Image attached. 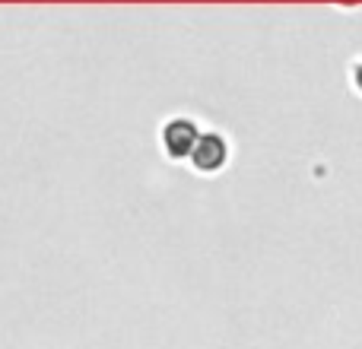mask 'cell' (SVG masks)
Here are the masks:
<instances>
[{
  "label": "cell",
  "mask_w": 362,
  "mask_h": 349,
  "mask_svg": "<svg viewBox=\"0 0 362 349\" xmlns=\"http://www.w3.org/2000/svg\"><path fill=\"white\" fill-rule=\"evenodd\" d=\"M353 73H356V76H353V83H356V89L362 93V64H356V70H353Z\"/></svg>",
  "instance_id": "3"
},
{
  "label": "cell",
  "mask_w": 362,
  "mask_h": 349,
  "mask_svg": "<svg viewBox=\"0 0 362 349\" xmlns=\"http://www.w3.org/2000/svg\"><path fill=\"white\" fill-rule=\"evenodd\" d=\"M229 162V143H226L219 134H200V140H197V146H194V153H191V165L197 172H219L223 165Z\"/></svg>",
  "instance_id": "2"
},
{
  "label": "cell",
  "mask_w": 362,
  "mask_h": 349,
  "mask_svg": "<svg viewBox=\"0 0 362 349\" xmlns=\"http://www.w3.org/2000/svg\"><path fill=\"white\" fill-rule=\"evenodd\" d=\"M163 150L169 153L172 159H191L194 146L200 140V127L194 124L191 118H169L163 124Z\"/></svg>",
  "instance_id": "1"
}]
</instances>
